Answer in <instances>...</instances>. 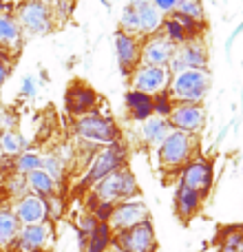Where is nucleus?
I'll return each instance as SVG.
<instances>
[{
	"instance_id": "473e14b6",
	"label": "nucleus",
	"mask_w": 243,
	"mask_h": 252,
	"mask_svg": "<svg viewBox=\"0 0 243 252\" xmlns=\"http://www.w3.org/2000/svg\"><path fill=\"white\" fill-rule=\"evenodd\" d=\"M177 13L188 16V18H192V20H197V22H201V25H204L206 11H204L201 0H182V2H179V7H177Z\"/></svg>"
},
{
	"instance_id": "37998d69",
	"label": "nucleus",
	"mask_w": 243,
	"mask_h": 252,
	"mask_svg": "<svg viewBox=\"0 0 243 252\" xmlns=\"http://www.w3.org/2000/svg\"><path fill=\"white\" fill-rule=\"evenodd\" d=\"M239 252H243V248H241V250H239Z\"/></svg>"
},
{
	"instance_id": "dca6fc26",
	"label": "nucleus",
	"mask_w": 243,
	"mask_h": 252,
	"mask_svg": "<svg viewBox=\"0 0 243 252\" xmlns=\"http://www.w3.org/2000/svg\"><path fill=\"white\" fill-rule=\"evenodd\" d=\"M51 223H38V226H22L18 232V239L13 244V248L18 252H42L51 244Z\"/></svg>"
},
{
	"instance_id": "412c9836",
	"label": "nucleus",
	"mask_w": 243,
	"mask_h": 252,
	"mask_svg": "<svg viewBox=\"0 0 243 252\" xmlns=\"http://www.w3.org/2000/svg\"><path fill=\"white\" fill-rule=\"evenodd\" d=\"M201 204H204V197H201L199 192L177 184V190H175V213H177L179 217L188 221L190 217H195V215L199 213Z\"/></svg>"
},
{
	"instance_id": "e433bc0d",
	"label": "nucleus",
	"mask_w": 243,
	"mask_h": 252,
	"mask_svg": "<svg viewBox=\"0 0 243 252\" xmlns=\"http://www.w3.org/2000/svg\"><path fill=\"white\" fill-rule=\"evenodd\" d=\"M47 208H49V221L53 219H60L64 215V199L60 195H53L47 199Z\"/></svg>"
},
{
	"instance_id": "7ed1b4c3",
	"label": "nucleus",
	"mask_w": 243,
	"mask_h": 252,
	"mask_svg": "<svg viewBox=\"0 0 243 252\" xmlns=\"http://www.w3.org/2000/svg\"><path fill=\"white\" fill-rule=\"evenodd\" d=\"M139 197V184L135 179V175L128 168H120L115 173H111L109 177L100 179L95 186H91V197L89 204L95 201H104V204H122L128 199H137Z\"/></svg>"
},
{
	"instance_id": "79ce46f5",
	"label": "nucleus",
	"mask_w": 243,
	"mask_h": 252,
	"mask_svg": "<svg viewBox=\"0 0 243 252\" xmlns=\"http://www.w3.org/2000/svg\"><path fill=\"white\" fill-rule=\"evenodd\" d=\"M102 2H104V4H111V2H113V0H102Z\"/></svg>"
},
{
	"instance_id": "1a4fd4ad",
	"label": "nucleus",
	"mask_w": 243,
	"mask_h": 252,
	"mask_svg": "<svg viewBox=\"0 0 243 252\" xmlns=\"http://www.w3.org/2000/svg\"><path fill=\"white\" fill-rule=\"evenodd\" d=\"M151 219V213H148V206L144 204V199H128V201H122V204L113 206V213H111L109 219V226L111 230L115 232H124L130 230V228L139 226V223L148 221Z\"/></svg>"
},
{
	"instance_id": "b1692460",
	"label": "nucleus",
	"mask_w": 243,
	"mask_h": 252,
	"mask_svg": "<svg viewBox=\"0 0 243 252\" xmlns=\"http://www.w3.org/2000/svg\"><path fill=\"white\" fill-rule=\"evenodd\" d=\"M27 188H29L31 195H38L42 199H49L53 195H60V184L56 179H51L42 168L33 170V173L27 175Z\"/></svg>"
},
{
	"instance_id": "0eeeda50",
	"label": "nucleus",
	"mask_w": 243,
	"mask_h": 252,
	"mask_svg": "<svg viewBox=\"0 0 243 252\" xmlns=\"http://www.w3.org/2000/svg\"><path fill=\"white\" fill-rule=\"evenodd\" d=\"M113 246L120 252H157V237L152 221L139 223V226L130 228L124 232H115L113 235Z\"/></svg>"
},
{
	"instance_id": "ea45409f",
	"label": "nucleus",
	"mask_w": 243,
	"mask_h": 252,
	"mask_svg": "<svg viewBox=\"0 0 243 252\" xmlns=\"http://www.w3.org/2000/svg\"><path fill=\"white\" fill-rule=\"evenodd\" d=\"M241 33H243V22H239V25H237V29L232 31V33H230V38L226 40V49H230V47H232V42H235V40L239 38Z\"/></svg>"
},
{
	"instance_id": "cd10ccee",
	"label": "nucleus",
	"mask_w": 243,
	"mask_h": 252,
	"mask_svg": "<svg viewBox=\"0 0 243 252\" xmlns=\"http://www.w3.org/2000/svg\"><path fill=\"white\" fill-rule=\"evenodd\" d=\"M111 244H113V230H111L109 223H100L97 230L87 239V246L82 252H106L111 248Z\"/></svg>"
},
{
	"instance_id": "f704fd0d",
	"label": "nucleus",
	"mask_w": 243,
	"mask_h": 252,
	"mask_svg": "<svg viewBox=\"0 0 243 252\" xmlns=\"http://www.w3.org/2000/svg\"><path fill=\"white\" fill-rule=\"evenodd\" d=\"M120 31L137 38V16H135V7H130V4L124 7V11L120 16Z\"/></svg>"
},
{
	"instance_id": "4468645a",
	"label": "nucleus",
	"mask_w": 243,
	"mask_h": 252,
	"mask_svg": "<svg viewBox=\"0 0 243 252\" xmlns=\"http://www.w3.org/2000/svg\"><path fill=\"white\" fill-rule=\"evenodd\" d=\"M11 208H13V213H16L20 226H38V223L49 221L47 199H42V197H38V195H31V192H27L25 197L13 201Z\"/></svg>"
},
{
	"instance_id": "20e7f679",
	"label": "nucleus",
	"mask_w": 243,
	"mask_h": 252,
	"mask_svg": "<svg viewBox=\"0 0 243 252\" xmlns=\"http://www.w3.org/2000/svg\"><path fill=\"white\" fill-rule=\"evenodd\" d=\"M210 91L208 69H190L170 75L168 95L175 104H201Z\"/></svg>"
},
{
	"instance_id": "58836bf2",
	"label": "nucleus",
	"mask_w": 243,
	"mask_h": 252,
	"mask_svg": "<svg viewBox=\"0 0 243 252\" xmlns=\"http://www.w3.org/2000/svg\"><path fill=\"white\" fill-rule=\"evenodd\" d=\"M9 73H11V58L4 56V53H0V89L4 87Z\"/></svg>"
},
{
	"instance_id": "393cba45",
	"label": "nucleus",
	"mask_w": 243,
	"mask_h": 252,
	"mask_svg": "<svg viewBox=\"0 0 243 252\" xmlns=\"http://www.w3.org/2000/svg\"><path fill=\"white\" fill-rule=\"evenodd\" d=\"M42 170L62 186V182H64V177H66V170H69V159H66V155H62L60 151L42 153Z\"/></svg>"
},
{
	"instance_id": "72a5a7b5",
	"label": "nucleus",
	"mask_w": 243,
	"mask_h": 252,
	"mask_svg": "<svg viewBox=\"0 0 243 252\" xmlns=\"http://www.w3.org/2000/svg\"><path fill=\"white\" fill-rule=\"evenodd\" d=\"M173 109H175V102L170 100L168 91H166V93H159V95L152 97V115L168 120L170 113H173Z\"/></svg>"
},
{
	"instance_id": "a211bd4d",
	"label": "nucleus",
	"mask_w": 243,
	"mask_h": 252,
	"mask_svg": "<svg viewBox=\"0 0 243 252\" xmlns=\"http://www.w3.org/2000/svg\"><path fill=\"white\" fill-rule=\"evenodd\" d=\"M22 40H25V35H22L16 18L7 11H0V53L9 58L16 56L18 49L22 47Z\"/></svg>"
},
{
	"instance_id": "9b49d317",
	"label": "nucleus",
	"mask_w": 243,
	"mask_h": 252,
	"mask_svg": "<svg viewBox=\"0 0 243 252\" xmlns=\"http://www.w3.org/2000/svg\"><path fill=\"white\" fill-rule=\"evenodd\" d=\"M213 164L208 159L197 157L179 170V186H186L190 190H197L201 197H206L213 188Z\"/></svg>"
},
{
	"instance_id": "2eb2a0df",
	"label": "nucleus",
	"mask_w": 243,
	"mask_h": 252,
	"mask_svg": "<svg viewBox=\"0 0 243 252\" xmlns=\"http://www.w3.org/2000/svg\"><path fill=\"white\" fill-rule=\"evenodd\" d=\"M175 47L168 38H164L161 33H152L148 38H142V64H151V66H166L173 60Z\"/></svg>"
},
{
	"instance_id": "7c9ffc66",
	"label": "nucleus",
	"mask_w": 243,
	"mask_h": 252,
	"mask_svg": "<svg viewBox=\"0 0 243 252\" xmlns=\"http://www.w3.org/2000/svg\"><path fill=\"white\" fill-rule=\"evenodd\" d=\"M97 226H100V221L95 219V215H93V213H82L78 219H75L78 244H80V248H82V250H84V246H87V239L97 230Z\"/></svg>"
},
{
	"instance_id": "4c0bfd02",
	"label": "nucleus",
	"mask_w": 243,
	"mask_h": 252,
	"mask_svg": "<svg viewBox=\"0 0 243 252\" xmlns=\"http://www.w3.org/2000/svg\"><path fill=\"white\" fill-rule=\"evenodd\" d=\"M179 2H182V0H151V4L161 13V16H173V13L177 11Z\"/></svg>"
},
{
	"instance_id": "f8f14e48",
	"label": "nucleus",
	"mask_w": 243,
	"mask_h": 252,
	"mask_svg": "<svg viewBox=\"0 0 243 252\" xmlns=\"http://www.w3.org/2000/svg\"><path fill=\"white\" fill-rule=\"evenodd\" d=\"M173 130H182L188 135H199L206 126V111L201 104H175L168 118Z\"/></svg>"
},
{
	"instance_id": "a19ab883",
	"label": "nucleus",
	"mask_w": 243,
	"mask_h": 252,
	"mask_svg": "<svg viewBox=\"0 0 243 252\" xmlns=\"http://www.w3.org/2000/svg\"><path fill=\"white\" fill-rule=\"evenodd\" d=\"M148 2H151V0H130V7H142V4H148Z\"/></svg>"
},
{
	"instance_id": "c756f323",
	"label": "nucleus",
	"mask_w": 243,
	"mask_h": 252,
	"mask_svg": "<svg viewBox=\"0 0 243 252\" xmlns=\"http://www.w3.org/2000/svg\"><path fill=\"white\" fill-rule=\"evenodd\" d=\"M159 33L164 35V38H168L170 42L175 44V47H182V44L190 42V35L186 33V29H183L182 25H179L177 20H175L173 16H166L164 22H161V29Z\"/></svg>"
},
{
	"instance_id": "6e6552de",
	"label": "nucleus",
	"mask_w": 243,
	"mask_h": 252,
	"mask_svg": "<svg viewBox=\"0 0 243 252\" xmlns=\"http://www.w3.org/2000/svg\"><path fill=\"white\" fill-rule=\"evenodd\" d=\"M133 91L146 93V95L155 97L159 93L168 91L170 73L166 66H151V64H139L133 73L128 75Z\"/></svg>"
},
{
	"instance_id": "5701e85b",
	"label": "nucleus",
	"mask_w": 243,
	"mask_h": 252,
	"mask_svg": "<svg viewBox=\"0 0 243 252\" xmlns=\"http://www.w3.org/2000/svg\"><path fill=\"white\" fill-rule=\"evenodd\" d=\"M124 104H126V111H128L130 120H135V122H139V124L146 122L152 115V97L146 95V93H139V91L130 89L124 95Z\"/></svg>"
},
{
	"instance_id": "2f4dec72",
	"label": "nucleus",
	"mask_w": 243,
	"mask_h": 252,
	"mask_svg": "<svg viewBox=\"0 0 243 252\" xmlns=\"http://www.w3.org/2000/svg\"><path fill=\"white\" fill-rule=\"evenodd\" d=\"M2 188H4V192L9 195V199H11V201H18L20 197H25L27 192H29V188H27V177H22V175H16V173L7 175Z\"/></svg>"
},
{
	"instance_id": "c9c22d12",
	"label": "nucleus",
	"mask_w": 243,
	"mask_h": 252,
	"mask_svg": "<svg viewBox=\"0 0 243 252\" xmlns=\"http://www.w3.org/2000/svg\"><path fill=\"white\" fill-rule=\"evenodd\" d=\"M38 89H40V80L35 78V75L27 73L25 78L20 80V89H18V93H20L22 97H27V100H33V97L38 95Z\"/></svg>"
},
{
	"instance_id": "39448f33",
	"label": "nucleus",
	"mask_w": 243,
	"mask_h": 252,
	"mask_svg": "<svg viewBox=\"0 0 243 252\" xmlns=\"http://www.w3.org/2000/svg\"><path fill=\"white\" fill-rule=\"evenodd\" d=\"M13 18L25 38H38V35H47L51 31L53 7L47 0H22Z\"/></svg>"
},
{
	"instance_id": "f3484780",
	"label": "nucleus",
	"mask_w": 243,
	"mask_h": 252,
	"mask_svg": "<svg viewBox=\"0 0 243 252\" xmlns=\"http://www.w3.org/2000/svg\"><path fill=\"white\" fill-rule=\"evenodd\" d=\"M64 102H66V111L71 115H75V118H80V115H87L91 111H95L97 93L91 87H87L84 82H73L66 89Z\"/></svg>"
},
{
	"instance_id": "ddd939ff",
	"label": "nucleus",
	"mask_w": 243,
	"mask_h": 252,
	"mask_svg": "<svg viewBox=\"0 0 243 252\" xmlns=\"http://www.w3.org/2000/svg\"><path fill=\"white\" fill-rule=\"evenodd\" d=\"M115 42V58L124 75H130L142 64V38L128 35L124 31H118L113 38Z\"/></svg>"
},
{
	"instance_id": "f03ea898",
	"label": "nucleus",
	"mask_w": 243,
	"mask_h": 252,
	"mask_svg": "<svg viewBox=\"0 0 243 252\" xmlns=\"http://www.w3.org/2000/svg\"><path fill=\"white\" fill-rule=\"evenodd\" d=\"M73 130L82 144H89L93 148H104L120 142V128L111 115H104L100 111H91L87 115L75 118Z\"/></svg>"
},
{
	"instance_id": "aec40b11",
	"label": "nucleus",
	"mask_w": 243,
	"mask_h": 252,
	"mask_svg": "<svg viewBox=\"0 0 243 252\" xmlns=\"http://www.w3.org/2000/svg\"><path fill=\"white\" fill-rule=\"evenodd\" d=\"M170 130H173V128H170L168 120L157 118V115H151L146 122H142V128H139V137H142V142L146 144V146L159 148L161 142H164V139L170 135Z\"/></svg>"
},
{
	"instance_id": "423d86ee",
	"label": "nucleus",
	"mask_w": 243,
	"mask_h": 252,
	"mask_svg": "<svg viewBox=\"0 0 243 252\" xmlns=\"http://www.w3.org/2000/svg\"><path fill=\"white\" fill-rule=\"evenodd\" d=\"M126 157H128V148L122 142H115L104 148H97L93 161L87 166V170H84V177H82V182H80V186L91 188V186H95L100 179L109 177L111 173H115V170H120V168H126Z\"/></svg>"
},
{
	"instance_id": "9d476101",
	"label": "nucleus",
	"mask_w": 243,
	"mask_h": 252,
	"mask_svg": "<svg viewBox=\"0 0 243 252\" xmlns=\"http://www.w3.org/2000/svg\"><path fill=\"white\" fill-rule=\"evenodd\" d=\"M190 69H208V49L201 40H190V42L177 47L173 60L168 62L170 75H177L182 71Z\"/></svg>"
},
{
	"instance_id": "f257e3e1",
	"label": "nucleus",
	"mask_w": 243,
	"mask_h": 252,
	"mask_svg": "<svg viewBox=\"0 0 243 252\" xmlns=\"http://www.w3.org/2000/svg\"><path fill=\"white\" fill-rule=\"evenodd\" d=\"M197 153H199L197 135L170 130V135L157 148V159L166 173H175V170H182L186 164H190L192 159H197Z\"/></svg>"
},
{
	"instance_id": "bb28decb",
	"label": "nucleus",
	"mask_w": 243,
	"mask_h": 252,
	"mask_svg": "<svg viewBox=\"0 0 243 252\" xmlns=\"http://www.w3.org/2000/svg\"><path fill=\"white\" fill-rule=\"evenodd\" d=\"M42 168V153L40 151H22L20 155L13 157V173L27 177L29 173Z\"/></svg>"
},
{
	"instance_id": "c85d7f7f",
	"label": "nucleus",
	"mask_w": 243,
	"mask_h": 252,
	"mask_svg": "<svg viewBox=\"0 0 243 252\" xmlns=\"http://www.w3.org/2000/svg\"><path fill=\"white\" fill-rule=\"evenodd\" d=\"M243 248V223L228 226L219 232V252H239Z\"/></svg>"
},
{
	"instance_id": "4be33fe9",
	"label": "nucleus",
	"mask_w": 243,
	"mask_h": 252,
	"mask_svg": "<svg viewBox=\"0 0 243 252\" xmlns=\"http://www.w3.org/2000/svg\"><path fill=\"white\" fill-rule=\"evenodd\" d=\"M135 16H137V38H148L152 33H159L161 22L166 16H161L151 2L135 7Z\"/></svg>"
},
{
	"instance_id": "a878e982",
	"label": "nucleus",
	"mask_w": 243,
	"mask_h": 252,
	"mask_svg": "<svg viewBox=\"0 0 243 252\" xmlns=\"http://www.w3.org/2000/svg\"><path fill=\"white\" fill-rule=\"evenodd\" d=\"M22 151H29V142L22 133L13 130H0V157H16Z\"/></svg>"
},
{
	"instance_id": "6ab92c4d",
	"label": "nucleus",
	"mask_w": 243,
	"mask_h": 252,
	"mask_svg": "<svg viewBox=\"0 0 243 252\" xmlns=\"http://www.w3.org/2000/svg\"><path fill=\"white\" fill-rule=\"evenodd\" d=\"M20 221H18L16 213H13L11 204H0V250L9 252L13 248L20 232Z\"/></svg>"
}]
</instances>
